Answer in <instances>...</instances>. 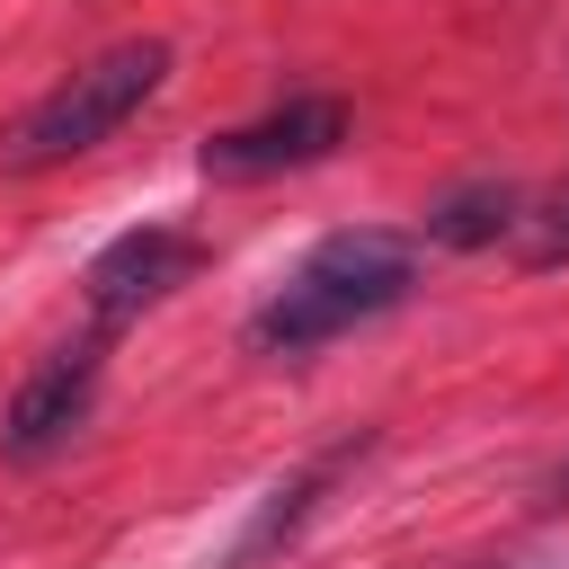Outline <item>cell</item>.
I'll return each instance as SVG.
<instances>
[{
    "mask_svg": "<svg viewBox=\"0 0 569 569\" xmlns=\"http://www.w3.org/2000/svg\"><path fill=\"white\" fill-rule=\"evenodd\" d=\"M347 142V98H284V107H267V116H249V124H231V133H213L196 160H204V178H222V187H240V178H276V169H311V160H329Z\"/></svg>",
    "mask_w": 569,
    "mask_h": 569,
    "instance_id": "cell-3",
    "label": "cell"
},
{
    "mask_svg": "<svg viewBox=\"0 0 569 569\" xmlns=\"http://www.w3.org/2000/svg\"><path fill=\"white\" fill-rule=\"evenodd\" d=\"M187 267H196V240L178 231V222H133V231H116L98 258H89V311H98V329H124V320H142L151 302H169L178 284H187Z\"/></svg>",
    "mask_w": 569,
    "mask_h": 569,
    "instance_id": "cell-4",
    "label": "cell"
},
{
    "mask_svg": "<svg viewBox=\"0 0 569 569\" xmlns=\"http://www.w3.org/2000/svg\"><path fill=\"white\" fill-rule=\"evenodd\" d=\"M525 213H516V187H498V178H480V187H453L436 213H427V240L436 249H489L498 231H516Z\"/></svg>",
    "mask_w": 569,
    "mask_h": 569,
    "instance_id": "cell-6",
    "label": "cell"
},
{
    "mask_svg": "<svg viewBox=\"0 0 569 569\" xmlns=\"http://www.w3.org/2000/svg\"><path fill=\"white\" fill-rule=\"evenodd\" d=\"M89 400H98V347H62V356H44V365L9 391L0 453H9V462H44L53 445H71V436L89 427Z\"/></svg>",
    "mask_w": 569,
    "mask_h": 569,
    "instance_id": "cell-5",
    "label": "cell"
},
{
    "mask_svg": "<svg viewBox=\"0 0 569 569\" xmlns=\"http://www.w3.org/2000/svg\"><path fill=\"white\" fill-rule=\"evenodd\" d=\"M542 498H551V507H569V462H560V471L542 480Z\"/></svg>",
    "mask_w": 569,
    "mask_h": 569,
    "instance_id": "cell-9",
    "label": "cell"
},
{
    "mask_svg": "<svg viewBox=\"0 0 569 569\" xmlns=\"http://www.w3.org/2000/svg\"><path fill=\"white\" fill-rule=\"evenodd\" d=\"M551 258H569V196L542 213V240H533V267H551Z\"/></svg>",
    "mask_w": 569,
    "mask_h": 569,
    "instance_id": "cell-8",
    "label": "cell"
},
{
    "mask_svg": "<svg viewBox=\"0 0 569 569\" xmlns=\"http://www.w3.org/2000/svg\"><path fill=\"white\" fill-rule=\"evenodd\" d=\"M347 453H356V445H338V453L302 462L293 480H276V489H267V507H258V525L240 533V551H231V560H258V551H276V542H284V533H293V525L311 516V498H320V489H329V480L347 471Z\"/></svg>",
    "mask_w": 569,
    "mask_h": 569,
    "instance_id": "cell-7",
    "label": "cell"
},
{
    "mask_svg": "<svg viewBox=\"0 0 569 569\" xmlns=\"http://www.w3.org/2000/svg\"><path fill=\"white\" fill-rule=\"evenodd\" d=\"M418 284V240L382 231V222H347L329 240H311L284 284L249 311V347L258 356H311L329 338H347L356 320H382L391 302H409Z\"/></svg>",
    "mask_w": 569,
    "mask_h": 569,
    "instance_id": "cell-1",
    "label": "cell"
},
{
    "mask_svg": "<svg viewBox=\"0 0 569 569\" xmlns=\"http://www.w3.org/2000/svg\"><path fill=\"white\" fill-rule=\"evenodd\" d=\"M169 36H133V44H107L98 62H80L71 80H53L18 124H9V142H0V169H18V178H36V169H53V160H80V151H98L160 80H169Z\"/></svg>",
    "mask_w": 569,
    "mask_h": 569,
    "instance_id": "cell-2",
    "label": "cell"
}]
</instances>
